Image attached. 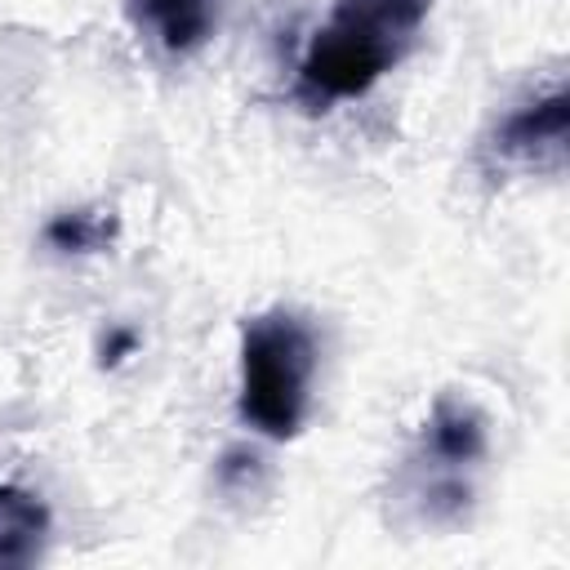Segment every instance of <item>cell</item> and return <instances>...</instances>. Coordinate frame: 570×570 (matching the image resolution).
Segmentation results:
<instances>
[{
    "mask_svg": "<svg viewBox=\"0 0 570 570\" xmlns=\"http://www.w3.org/2000/svg\"><path fill=\"white\" fill-rule=\"evenodd\" d=\"M316 365L321 343L307 316L289 307L249 316L240 325V419L272 441H289L312 410Z\"/></svg>",
    "mask_w": 570,
    "mask_h": 570,
    "instance_id": "obj_2",
    "label": "cell"
},
{
    "mask_svg": "<svg viewBox=\"0 0 570 570\" xmlns=\"http://www.w3.org/2000/svg\"><path fill=\"white\" fill-rule=\"evenodd\" d=\"M485 459V419L463 396H441L423 423V441L414 463L428 472L419 481V499L428 517H454L468 503V472Z\"/></svg>",
    "mask_w": 570,
    "mask_h": 570,
    "instance_id": "obj_3",
    "label": "cell"
},
{
    "mask_svg": "<svg viewBox=\"0 0 570 570\" xmlns=\"http://www.w3.org/2000/svg\"><path fill=\"white\" fill-rule=\"evenodd\" d=\"M45 236H49L53 249H76V254H85V249H98V245H102L107 223H102L98 214L76 209V214H58V218L45 227Z\"/></svg>",
    "mask_w": 570,
    "mask_h": 570,
    "instance_id": "obj_7",
    "label": "cell"
},
{
    "mask_svg": "<svg viewBox=\"0 0 570 570\" xmlns=\"http://www.w3.org/2000/svg\"><path fill=\"white\" fill-rule=\"evenodd\" d=\"M129 13L165 53H187L214 31L218 0H129Z\"/></svg>",
    "mask_w": 570,
    "mask_h": 570,
    "instance_id": "obj_5",
    "label": "cell"
},
{
    "mask_svg": "<svg viewBox=\"0 0 570 570\" xmlns=\"http://www.w3.org/2000/svg\"><path fill=\"white\" fill-rule=\"evenodd\" d=\"M566 125H570V102L566 89H548L539 98H525L512 107L494 134L490 151L499 165H521V169H557L566 156Z\"/></svg>",
    "mask_w": 570,
    "mask_h": 570,
    "instance_id": "obj_4",
    "label": "cell"
},
{
    "mask_svg": "<svg viewBox=\"0 0 570 570\" xmlns=\"http://www.w3.org/2000/svg\"><path fill=\"white\" fill-rule=\"evenodd\" d=\"M49 539V512L45 503L22 490L0 481V566H27L40 557Z\"/></svg>",
    "mask_w": 570,
    "mask_h": 570,
    "instance_id": "obj_6",
    "label": "cell"
},
{
    "mask_svg": "<svg viewBox=\"0 0 570 570\" xmlns=\"http://www.w3.org/2000/svg\"><path fill=\"white\" fill-rule=\"evenodd\" d=\"M428 13L432 0H334L298 58L294 98L307 111H330L370 94L414 49Z\"/></svg>",
    "mask_w": 570,
    "mask_h": 570,
    "instance_id": "obj_1",
    "label": "cell"
}]
</instances>
